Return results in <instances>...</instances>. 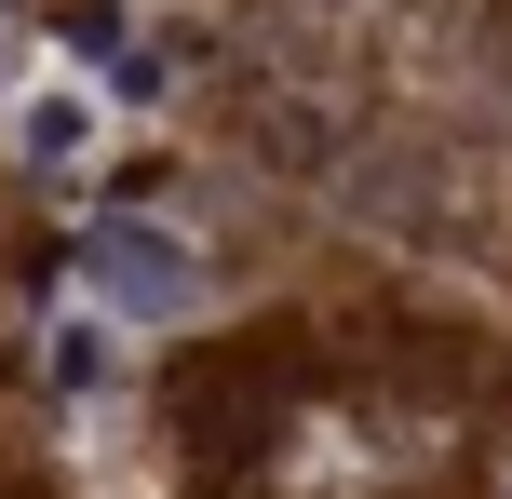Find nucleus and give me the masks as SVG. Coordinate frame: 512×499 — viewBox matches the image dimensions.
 I'll return each mask as SVG.
<instances>
[{"mask_svg": "<svg viewBox=\"0 0 512 499\" xmlns=\"http://www.w3.org/2000/svg\"><path fill=\"white\" fill-rule=\"evenodd\" d=\"M81 284L108 324H189L203 311V257H189L162 216H95L81 230Z\"/></svg>", "mask_w": 512, "mask_h": 499, "instance_id": "obj_1", "label": "nucleus"}, {"mask_svg": "<svg viewBox=\"0 0 512 499\" xmlns=\"http://www.w3.org/2000/svg\"><path fill=\"white\" fill-rule=\"evenodd\" d=\"M95 122H108V108L81 95V81H41V95L14 108V162H41V176H68V162L95 149Z\"/></svg>", "mask_w": 512, "mask_h": 499, "instance_id": "obj_2", "label": "nucleus"}, {"mask_svg": "<svg viewBox=\"0 0 512 499\" xmlns=\"http://www.w3.org/2000/svg\"><path fill=\"white\" fill-rule=\"evenodd\" d=\"M41 365H54V392H108V365H122V351H108V311H68Z\"/></svg>", "mask_w": 512, "mask_h": 499, "instance_id": "obj_3", "label": "nucleus"}, {"mask_svg": "<svg viewBox=\"0 0 512 499\" xmlns=\"http://www.w3.org/2000/svg\"><path fill=\"white\" fill-rule=\"evenodd\" d=\"M108 81L149 108V95H176V54H162V41H122V68H108Z\"/></svg>", "mask_w": 512, "mask_h": 499, "instance_id": "obj_4", "label": "nucleus"}, {"mask_svg": "<svg viewBox=\"0 0 512 499\" xmlns=\"http://www.w3.org/2000/svg\"><path fill=\"white\" fill-rule=\"evenodd\" d=\"M0 14H14V0H0Z\"/></svg>", "mask_w": 512, "mask_h": 499, "instance_id": "obj_5", "label": "nucleus"}]
</instances>
